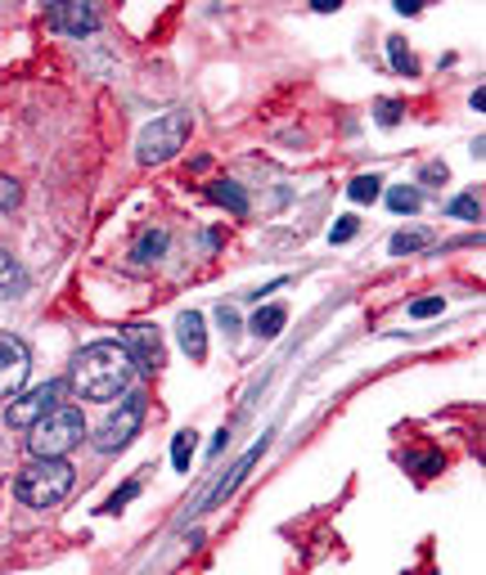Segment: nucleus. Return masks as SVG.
<instances>
[{
  "mask_svg": "<svg viewBox=\"0 0 486 575\" xmlns=\"http://www.w3.org/2000/svg\"><path fill=\"white\" fill-rule=\"evenodd\" d=\"M131 365L135 359L126 355L122 342H91L73 359V387L86 400H117L131 383Z\"/></svg>",
  "mask_w": 486,
  "mask_h": 575,
  "instance_id": "nucleus-1",
  "label": "nucleus"
},
{
  "mask_svg": "<svg viewBox=\"0 0 486 575\" xmlns=\"http://www.w3.org/2000/svg\"><path fill=\"white\" fill-rule=\"evenodd\" d=\"M82 437H86V418H82V409H73V405H54V409L32 427L28 450H32L37 459H63L73 446H82Z\"/></svg>",
  "mask_w": 486,
  "mask_h": 575,
  "instance_id": "nucleus-2",
  "label": "nucleus"
},
{
  "mask_svg": "<svg viewBox=\"0 0 486 575\" xmlns=\"http://www.w3.org/2000/svg\"><path fill=\"white\" fill-rule=\"evenodd\" d=\"M68 490H73V468H68L63 459H37L19 472V485L14 494L28 503V509H50V503H59Z\"/></svg>",
  "mask_w": 486,
  "mask_h": 575,
  "instance_id": "nucleus-3",
  "label": "nucleus"
},
{
  "mask_svg": "<svg viewBox=\"0 0 486 575\" xmlns=\"http://www.w3.org/2000/svg\"><path fill=\"white\" fill-rule=\"evenodd\" d=\"M185 139H189V113L176 108V113H167V117H158L141 130V139H135V158H141L145 167L167 163L176 149H185Z\"/></svg>",
  "mask_w": 486,
  "mask_h": 575,
  "instance_id": "nucleus-4",
  "label": "nucleus"
},
{
  "mask_svg": "<svg viewBox=\"0 0 486 575\" xmlns=\"http://www.w3.org/2000/svg\"><path fill=\"white\" fill-rule=\"evenodd\" d=\"M141 422H145V396H141V391H131V396L117 400V409H113V414L104 418V427L95 431V450H100V454H117V450H126L131 437L141 431Z\"/></svg>",
  "mask_w": 486,
  "mask_h": 575,
  "instance_id": "nucleus-5",
  "label": "nucleus"
},
{
  "mask_svg": "<svg viewBox=\"0 0 486 575\" xmlns=\"http://www.w3.org/2000/svg\"><path fill=\"white\" fill-rule=\"evenodd\" d=\"M68 391V383H41V387H32L28 396H19V400H10V409H6V422L10 427H37L54 405H59V396Z\"/></svg>",
  "mask_w": 486,
  "mask_h": 575,
  "instance_id": "nucleus-6",
  "label": "nucleus"
},
{
  "mask_svg": "<svg viewBox=\"0 0 486 575\" xmlns=\"http://www.w3.org/2000/svg\"><path fill=\"white\" fill-rule=\"evenodd\" d=\"M28 369H32L28 342L0 333V396H14V391L28 383Z\"/></svg>",
  "mask_w": 486,
  "mask_h": 575,
  "instance_id": "nucleus-7",
  "label": "nucleus"
},
{
  "mask_svg": "<svg viewBox=\"0 0 486 575\" xmlns=\"http://www.w3.org/2000/svg\"><path fill=\"white\" fill-rule=\"evenodd\" d=\"M126 355L135 359V365H141V369H163V359H167V351H163V337H158V328L154 324H131L126 328Z\"/></svg>",
  "mask_w": 486,
  "mask_h": 575,
  "instance_id": "nucleus-8",
  "label": "nucleus"
},
{
  "mask_svg": "<svg viewBox=\"0 0 486 575\" xmlns=\"http://www.w3.org/2000/svg\"><path fill=\"white\" fill-rule=\"evenodd\" d=\"M45 19H50V28L68 32V36H86V32L100 28V10L95 6H77V0H54V6L45 10Z\"/></svg>",
  "mask_w": 486,
  "mask_h": 575,
  "instance_id": "nucleus-9",
  "label": "nucleus"
},
{
  "mask_svg": "<svg viewBox=\"0 0 486 575\" xmlns=\"http://www.w3.org/2000/svg\"><path fill=\"white\" fill-rule=\"evenodd\" d=\"M180 346H185L189 359H203V355H207V333H203V315H198V311L180 315Z\"/></svg>",
  "mask_w": 486,
  "mask_h": 575,
  "instance_id": "nucleus-10",
  "label": "nucleus"
},
{
  "mask_svg": "<svg viewBox=\"0 0 486 575\" xmlns=\"http://www.w3.org/2000/svg\"><path fill=\"white\" fill-rule=\"evenodd\" d=\"M261 450H266V441H261V446H252V450L244 454V463H239V468L230 472V481H221V485H217L213 494H207V503H203V509H213V503H221V499H226V494H230V490H235V485H239V481H244V477L252 472V463L261 459Z\"/></svg>",
  "mask_w": 486,
  "mask_h": 575,
  "instance_id": "nucleus-11",
  "label": "nucleus"
},
{
  "mask_svg": "<svg viewBox=\"0 0 486 575\" xmlns=\"http://www.w3.org/2000/svg\"><path fill=\"white\" fill-rule=\"evenodd\" d=\"M23 288H28V270L14 257L0 252V297H19Z\"/></svg>",
  "mask_w": 486,
  "mask_h": 575,
  "instance_id": "nucleus-12",
  "label": "nucleus"
},
{
  "mask_svg": "<svg viewBox=\"0 0 486 575\" xmlns=\"http://www.w3.org/2000/svg\"><path fill=\"white\" fill-rule=\"evenodd\" d=\"M207 198H213V202H221V207H230L235 216H244V211H248V194H244L235 180H217L213 189H207Z\"/></svg>",
  "mask_w": 486,
  "mask_h": 575,
  "instance_id": "nucleus-13",
  "label": "nucleus"
},
{
  "mask_svg": "<svg viewBox=\"0 0 486 575\" xmlns=\"http://www.w3.org/2000/svg\"><path fill=\"white\" fill-rule=\"evenodd\" d=\"M163 252H167V230H145V234H141V243H135V252H131V257L141 261V265H149V261H158Z\"/></svg>",
  "mask_w": 486,
  "mask_h": 575,
  "instance_id": "nucleus-14",
  "label": "nucleus"
},
{
  "mask_svg": "<svg viewBox=\"0 0 486 575\" xmlns=\"http://www.w3.org/2000/svg\"><path fill=\"white\" fill-rule=\"evenodd\" d=\"M285 320H289L285 306H266V311L252 315V333H257V337H275V333L285 328Z\"/></svg>",
  "mask_w": 486,
  "mask_h": 575,
  "instance_id": "nucleus-15",
  "label": "nucleus"
},
{
  "mask_svg": "<svg viewBox=\"0 0 486 575\" xmlns=\"http://www.w3.org/2000/svg\"><path fill=\"white\" fill-rule=\"evenodd\" d=\"M387 207H392V211H401V216L420 211V189H414V185H396V189L387 194Z\"/></svg>",
  "mask_w": 486,
  "mask_h": 575,
  "instance_id": "nucleus-16",
  "label": "nucleus"
},
{
  "mask_svg": "<svg viewBox=\"0 0 486 575\" xmlns=\"http://www.w3.org/2000/svg\"><path fill=\"white\" fill-rule=\"evenodd\" d=\"M387 59H392L396 72H405V77H414V72H420V67H414V54H410L401 41H387Z\"/></svg>",
  "mask_w": 486,
  "mask_h": 575,
  "instance_id": "nucleus-17",
  "label": "nucleus"
},
{
  "mask_svg": "<svg viewBox=\"0 0 486 575\" xmlns=\"http://www.w3.org/2000/svg\"><path fill=\"white\" fill-rule=\"evenodd\" d=\"M379 185H383L379 176H356V180H352V189H347V194H352L356 202H374V198H379Z\"/></svg>",
  "mask_w": 486,
  "mask_h": 575,
  "instance_id": "nucleus-18",
  "label": "nucleus"
},
{
  "mask_svg": "<svg viewBox=\"0 0 486 575\" xmlns=\"http://www.w3.org/2000/svg\"><path fill=\"white\" fill-rule=\"evenodd\" d=\"M189 459H194V431H180V437L172 441V463L189 468Z\"/></svg>",
  "mask_w": 486,
  "mask_h": 575,
  "instance_id": "nucleus-19",
  "label": "nucleus"
},
{
  "mask_svg": "<svg viewBox=\"0 0 486 575\" xmlns=\"http://www.w3.org/2000/svg\"><path fill=\"white\" fill-rule=\"evenodd\" d=\"M424 243H428V234H420V230H414V234H396V239H392V252L405 257V252H420Z\"/></svg>",
  "mask_w": 486,
  "mask_h": 575,
  "instance_id": "nucleus-20",
  "label": "nucleus"
},
{
  "mask_svg": "<svg viewBox=\"0 0 486 575\" xmlns=\"http://www.w3.org/2000/svg\"><path fill=\"white\" fill-rule=\"evenodd\" d=\"M23 202V189H19V180H10V176H0V207H19Z\"/></svg>",
  "mask_w": 486,
  "mask_h": 575,
  "instance_id": "nucleus-21",
  "label": "nucleus"
},
{
  "mask_svg": "<svg viewBox=\"0 0 486 575\" xmlns=\"http://www.w3.org/2000/svg\"><path fill=\"white\" fill-rule=\"evenodd\" d=\"M446 211H451V216H468V221H477V216H482V202L464 194V198H455V202H451Z\"/></svg>",
  "mask_w": 486,
  "mask_h": 575,
  "instance_id": "nucleus-22",
  "label": "nucleus"
},
{
  "mask_svg": "<svg viewBox=\"0 0 486 575\" xmlns=\"http://www.w3.org/2000/svg\"><path fill=\"white\" fill-rule=\"evenodd\" d=\"M356 230H361V226H356V216H342L329 239H333V243H347V239H356Z\"/></svg>",
  "mask_w": 486,
  "mask_h": 575,
  "instance_id": "nucleus-23",
  "label": "nucleus"
},
{
  "mask_svg": "<svg viewBox=\"0 0 486 575\" xmlns=\"http://www.w3.org/2000/svg\"><path fill=\"white\" fill-rule=\"evenodd\" d=\"M401 122V104L396 100H379V126H396Z\"/></svg>",
  "mask_w": 486,
  "mask_h": 575,
  "instance_id": "nucleus-24",
  "label": "nucleus"
},
{
  "mask_svg": "<svg viewBox=\"0 0 486 575\" xmlns=\"http://www.w3.org/2000/svg\"><path fill=\"white\" fill-rule=\"evenodd\" d=\"M437 311H442V297H424V302H414V306H410L414 320H428V315H437Z\"/></svg>",
  "mask_w": 486,
  "mask_h": 575,
  "instance_id": "nucleus-25",
  "label": "nucleus"
},
{
  "mask_svg": "<svg viewBox=\"0 0 486 575\" xmlns=\"http://www.w3.org/2000/svg\"><path fill=\"white\" fill-rule=\"evenodd\" d=\"M135 490H141V485H135V481H126V485H122V490H117V494L108 499V513H117V509H122L126 499H135Z\"/></svg>",
  "mask_w": 486,
  "mask_h": 575,
  "instance_id": "nucleus-26",
  "label": "nucleus"
},
{
  "mask_svg": "<svg viewBox=\"0 0 486 575\" xmlns=\"http://www.w3.org/2000/svg\"><path fill=\"white\" fill-rule=\"evenodd\" d=\"M410 468H420V472H437V468H442V454H424V459H410Z\"/></svg>",
  "mask_w": 486,
  "mask_h": 575,
  "instance_id": "nucleus-27",
  "label": "nucleus"
},
{
  "mask_svg": "<svg viewBox=\"0 0 486 575\" xmlns=\"http://www.w3.org/2000/svg\"><path fill=\"white\" fill-rule=\"evenodd\" d=\"M424 180H446V167H442V163H428V167H424Z\"/></svg>",
  "mask_w": 486,
  "mask_h": 575,
  "instance_id": "nucleus-28",
  "label": "nucleus"
}]
</instances>
